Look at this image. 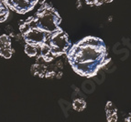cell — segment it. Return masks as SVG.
I'll return each mask as SVG.
<instances>
[{"mask_svg":"<svg viewBox=\"0 0 131 122\" xmlns=\"http://www.w3.org/2000/svg\"><path fill=\"white\" fill-rule=\"evenodd\" d=\"M86 4L90 6H101L105 3H110L113 0H84Z\"/></svg>","mask_w":131,"mask_h":122,"instance_id":"obj_10","label":"cell"},{"mask_svg":"<svg viewBox=\"0 0 131 122\" xmlns=\"http://www.w3.org/2000/svg\"><path fill=\"white\" fill-rule=\"evenodd\" d=\"M31 21L38 28L49 34H53L59 30L61 18L59 13L49 3L43 2L33 17H30Z\"/></svg>","mask_w":131,"mask_h":122,"instance_id":"obj_2","label":"cell"},{"mask_svg":"<svg viewBox=\"0 0 131 122\" xmlns=\"http://www.w3.org/2000/svg\"><path fill=\"white\" fill-rule=\"evenodd\" d=\"M14 53L11 46V39L7 35L0 36V56L5 58H10Z\"/></svg>","mask_w":131,"mask_h":122,"instance_id":"obj_5","label":"cell"},{"mask_svg":"<svg viewBox=\"0 0 131 122\" xmlns=\"http://www.w3.org/2000/svg\"><path fill=\"white\" fill-rule=\"evenodd\" d=\"M72 108L76 111H83V109L86 107V102L83 100V98H75L74 100L72 101Z\"/></svg>","mask_w":131,"mask_h":122,"instance_id":"obj_8","label":"cell"},{"mask_svg":"<svg viewBox=\"0 0 131 122\" xmlns=\"http://www.w3.org/2000/svg\"><path fill=\"white\" fill-rule=\"evenodd\" d=\"M72 47V44L69 39V37L61 28L53 33L50 37L45 54L41 57H38L45 61H52L56 57H59L63 54H67L69 49Z\"/></svg>","mask_w":131,"mask_h":122,"instance_id":"obj_3","label":"cell"},{"mask_svg":"<svg viewBox=\"0 0 131 122\" xmlns=\"http://www.w3.org/2000/svg\"><path fill=\"white\" fill-rule=\"evenodd\" d=\"M4 2L11 10L18 14H26L35 7L39 0H4Z\"/></svg>","mask_w":131,"mask_h":122,"instance_id":"obj_4","label":"cell"},{"mask_svg":"<svg viewBox=\"0 0 131 122\" xmlns=\"http://www.w3.org/2000/svg\"><path fill=\"white\" fill-rule=\"evenodd\" d=\"M112 108V103L108 102L106 106V116H107V120L109 122H115L116 121V112L115 111V109L111 110Z\"/></svg>","mask_w":131,"mask_h":122,"instance_id":"obj_9","label":"cell"},{"mask_svg":"<svg viewBox=\"0 0 131 122\" xmlns=\"http://www.w3.org/2000/svg\"><path fill=\"white\" fill-rule=\"evenodd\" d=\"M67 58L72 69L86 78L95 76L109 62L105 42L91 36L73 44L67 52Z\"/></svg>","mask_w":131,"mask_h":122,"instance_id":"obj_1","label":"cell"},{"mask_svg":"<svg viewBox=\"0 0 131 122\" xmlns=\"http://www.w3.org/2000/svg\"><path fill=\"white\" fill-rule=\"evenodd\" d=\"M9 16V8L5 4L4 0H0V23L6 21Z\"/></svg>","mask_w":131,"mask_h":122,"instance_id":"obj_6","label":"cell"},{"mask_svg":"<svg viewBox=\"0 0 131 122\" xmlns=\"http://www.w3.org/2000/svg\"><path fill=\"white\" fill-rule=\"evenodd\" d=\"M25 53L29 57H38V55H39V48L36 46H33V45L26 44V46H25Z\"/></svg>","mask_w":131,"mask_h":122,"instance_id":"obj_7","label":"cell"}]
</instances>
